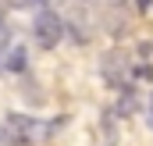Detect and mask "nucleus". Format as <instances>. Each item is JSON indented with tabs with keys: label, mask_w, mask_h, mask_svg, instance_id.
I'll use <instances>...</instances> for the list:
<instances>
[{
	"label": "nucleus",
	"mask_w": 153,
	"mask_h": 146,
	"mask_svg": "<svg viewBox=\"0 0 153 146\" xmlns=\"http://www.w3.org/2000/svg\"><path fill=\"white\" fill-rule=\"evenodd\" d=\"M4 132H7V139L14 146H29V143H36V139H46V136L53 132V121H36V118L11 114L7 125H4Z\"/></svg>",
	"instance_id": "obj_1"
},
{
	"label": "nucleus",
	"mask_w": 153,
	"mask_h": 146,
	"mask_svg": "<svg viewBox=\"0 0 153 146\" xmlns=\"http://www.w3.org/2000/svg\"><path fill=\"white\" fill-rule=\"evenodd\" d=\"M150 125H153V100H150Z\"/></svg>",
	"instance_id": "obj_4"
},
{
	"label": "nucleus",
	"mask_w": 153,
	"mask_h": 146,
	"mask_svg": "<svg viewBox=\"0 0 153 146\" xmlns=\"http://www.w3.org/2000/svg\"><path fill=\"white\" fill-rule=\"evenodd\" d=\"M32 32H36V43L43 50H53V46L61 43V36H64V22H61L53 11H39L36 22H32Z\"/></svg>",
	"instance_id": "obj_2"
},
{
	"label": "nucleus",
	"mask_w": 153,
	"mask_h": 146,
	"mask_svg": "<svg viewBox=\"0 0 153 146\" xmlns=\"http://www.w3.org/2000/svg\"><path fill=\"white\" fill-rule=\"evenodd\" d=\"M135 4H139V11H146V7H150L153 0H135Z\"/></svg>",
	"instance_id": "obj_3"
}]
</instances>
